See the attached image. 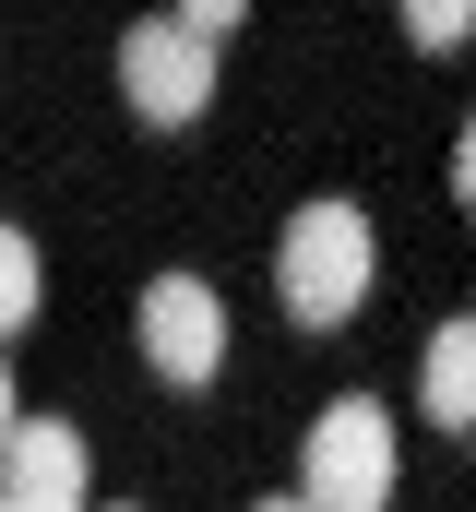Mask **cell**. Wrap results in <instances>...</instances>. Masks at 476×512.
Instances as JSON below:
<instances>
[{
	"mask_svg": "<svg viewBox=\"0 0 476 512\" xmlns=\"http://www.w3.org/2000/svg\"><path fill=\"white\" fill-rule=\"evenodd\" d=\"M369 274H381V239H369L357 203H298V215H286V239H274V298H286V322H310V334L357 322Z\"/></svg>",
	"mask_w": 476,
	"mask_h": 512,
	"instance_id": "6da1fadb",
	"label": "cell"
},
{
	"mask_svg": "<svg viewBox=\"0 0 476 512\" xmlns=\"http://www.w3.org/2000/svg\"><path fill=\"white\" fill-rule=\"evenodd\" d=\"M298 501L310 512H393V405L334 393L298 441Z\"/></svg>",
	"mask_w": 476,
	"mask_h": 512,
	"instance_id": "7a4b0ae2",
	"label": "cell"
},
{
	"mask_svg": "<svg viewBox=\"0 0 476 512\" xmlns=\"http://www.w3.org/2000/svg\"><path fill=\"white\" fill-rule=\"evenodd\" d=\"M119 96H131V120H155V131L215 108V48L191 36V12H143L119 36Z\"/></svg>",
	"mask_w": 476,
	"mask_h": 512,
	"instance_id": "3957f363",
	"label": "cell"
},
{
	"mask_svg": "<svg viewBox=\"0 0 476 512\" xmlns=\"http://www.w3.org/2000/svg\"><path fill=\"white\" fill-rule=\"evenodd\" d=\"M143 358H155V382L203 393L227 370V298H215L203 274H155V286H143Z\"/></svg>",
	"mask_w": 476,
	"mask_h": 512,
	"instance_id": "277c9868",
	"label": "cell"
},
{
	"mask_svg": "<svg viewBox=\"0 0 476 512\" xmlns=\"http://www.w3.org/2000/svg\"><path fill=\"white\" fill-rule=\"evenodd\" d=\"M0 501L84 512V429H72V417H24V429H12V453H0Z\"/></svg>",
	"mask_w": 476,
	"mask_h": 512,
	"instance_id": "5b68a950",
	"label": "cell"
},
{
	"mask_svg": "<svg viewBox=\"0 0 476 512\" xmlns=\"http://www.w3.org/2000/svg\"><path fill=\"white\" fill-rule=\"evenodd\" d=\"M417 417L429 429H476V310H453L417 358Z\"/></svg>",
	"mask_w": 476,
	"mask_h": 512,
	"instance_id": "8992f818",
	"label": "cell"
},
{
	"mask_svg": "<svg viewBox=\"0 0 476 512\" xmlns=\"http://www.w3.org/2000/svg\"><path fill=\"white\" fill-rule=\"evenodd\" d=\"M36 298H48V274H36V239H24V227H0V346L36 322Z\"/></svg>",
	"mask_w": 476,
	"mask_h": 512,
	"instance_id": "52a82bcc",
	"label": "cell"
},
{
	"mask_svg": "<svg viewBox=\"0 0 476 512\" xmlns=\"http://www.w3.org/2000/svg\"><path fill=\"white\" fill-rule=\"evenodd\" d=\"M465 0H417V12H405V36H417V48H465Z\"/></svg>",
	"mask_w": 476,
	"mask_h": 512,
	"instance_id": "ba28073f",
	"label": "cell"
},
{
	"mask_svg": "<svg viewBox=\"0 0 476 512\" xmlns=\"http://www.w3.org/2000/svg\"><path fill=\"white\" fill-rule=\"evenodd\" d=\"M453 191H465V203H476V120L453 131Z\"/></svg>",
	"mask_w": 476,
	"mask_h": 512,
	"instance_id": "9c48e42d",
	"label": "cell"
},
{
	"mask_svg": "<svg viewBox=\"0 0 476 512\" xmlns=\"http://www.w3.org/2000/svg\"><path fill=\"white\" fill-rule=\"evenodd\" d=\"M12 429H24V417H12V358H0V453H12Z\"/></svg>",
	"mask_w": 476,
	"mask_h": 512,
	"instance_id": "30bf717a",
	"label": "cell"
},
{
	"mask_svg": "<svg viewBox=\"0 0 476 512\" xmlns=\"http://www.w3.org/2000/svg\"><path fill=\"white\" fill-rule=\"evenodd\" d=\"M262 512H310V501H262Z\"/></svg>",
	"mask_w": 476,
	"mask_h": 512,
	"instance_id": "8fae6325",
	"label": "cell"
},
{
	"mask_svg": "<svg viewBox=\"0 0 476 512\" xmlns=\"http://www.w3.org/2000/svg\"><path fill=\"white\" fill-rule=\"evenodd\" d=\"M0 512H36V501H0Z\"/></svg>",
	"mask_w": 476,
	"mask_h": 512,
	"instance_id": "7c38bea8",
	"label": "cell"
},
{
	"mask_svg": "<svg viewBox=\"0 0 476 512\" xmlns=\"http://www.w3.org/2000/svg\"><path fill=\"white\" fill-rule=\"evenodd\" d=\"M108 512H131V501H108Z\"/></svg>",
	"mask_w": 476,
	"mask_h": 512,
	"instance_id": "4fadbf2b",
	"label": "cell"
}]
</instances>
